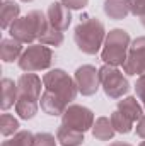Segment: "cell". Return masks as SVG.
<instances>
[{
  "label": "cell",
  "instance_id": "603a6c76",
  "mask_svg": "<svg viewBox=\"0 0 145 146\" xmlns=\"http://www.w3.org/2000/svg\"><path fill=\"white\" fill-rule=\"evenodd\" d=\"M19 121L14 117V115H10V114H2V117H0V133H2V136H5V138H9V136H14L17 131H19Z\"/></svg>",
  "mask_w": 145,
  "mask_h": 146
},
{
  "label": "cell",
  "instance_id": "277c9868",
  "mask_svg": "<svg viewBox=\"0 0 145 146\" xmlns=\"http://www.w3.org/2000/svg\"><path fill=\"white\" fill-rule=\"evenodd\" d=\"M43 85H44L46 90H50L55 95L62 97L68 104L72 100H75V97L79 94L75 78H72L62 68H55V70H50L48 73H44L43 75Z\"/></svg>",
  "mask_w": 145,
  "mask_h": 146
},
{
  "label": "cell",
  "instance_id": "9c48e42d",
  "mask_svg": "<svg viewBox=\"0 0 145 146\" xmlns=\"http://www.w3.org/2000/svg\"><path fill=\"white\" fill-rule=\"evenodd\" d=\"M75 83L79 88V94L84 97L94 95L101 88V80H99V70L92 65H82L75 70Z\"/></svg>",
  "mask_w": 145,
  "mask_h": 146
},
{
  "label": "cell",
  "instance_id": "4316f807",
  "mask_svg": "<svg viewBox=\"0 0 145 146\" xmlns=\"http://www.w3.org/2000/svg\"><path fill=\"white\" fill-rule=\"evenodd\" d=\"M135 92H137V97H138V100L142 102V106H144V109H145V75H140L137 78Z\"/></svg>",
  "mask_w": 145,
  "mask_h": 146
},
{
  "label": "cell",
  "instance_id": "2e32d148",
  "mask_svg": "<svg viewBox=\"0 0 145 146\" xmlns=\"http://www.w3.org/2000/svg\"><path fill=\"white\" fill-rule=\"evenodd\" d=\"M118 110L123 112L126 117H130L133 122L140 121L144 115V106L137 100V97H125L118 102Z\"/></svg>",
  "mask_w": 145,
  "mask_h": 146
},
{
  "label": "cell",
  "instance_id": "4fadbf2b",
  "mask_svg": "<svg viewBox=\"0 0 145 146\" xmlns=\"http://www.w3.org/2000/svg\"><path fill=\"white\" fill-rule=\"evenodd\" d=\"M104 14L114 21L125 19L128 14H132V0H106Z\"/></svg>",
  "mask_w": 145,
  "mask_h": 146
},
{
  "label": "cell",
  "instance_id": "cb8c5ba5",
  "mask_svg": "<svg viewBox=\"0 0 145 146\" xmlns=\"http://www.w3.org/2000/svg\"><path fill=\"white\" fill-rule=\"evenodd\" d=\"M2 146H34V134L31 131H17L14 138L5 139Z\"/></svg>",
  "mask_w": 145,
  "mask_h": 146
},
{
  "label": "cell",
  "instance_id": "7a4b0ae2",
  "mask_svg": "<svg viewBox=\"0 0 145 146\" xmlns=\"http://www.w3.org/2000/svg\"><path fill=\"white\" fill-rule=\"evenodd\" d=\"M50 22L46 14L41 10H31L28 15L19 17L9 29V34L12 39L22 42V44H34V41H39L41 34L48 29Z\"/></svg>",
  "mask_w": 145,
  "mask_h": 146
},
{
  "label": "cell",
  "instance_id": "30bf717a",
  "mask_svg": "<svg viewBox=\"0 0 145 146\" xmlns=\"http://www.w3.org/2000/svg\"><path fill=\"white\" fill-rule=\"evenodd\" d=\"M46 17H48V22L51 27L58 29V31H67L70 22H72V14H70V9L65 7L62 2H53L50 3L48 10H46Z\"/></svg>",
  "mask_w": 145,
  "mask_h": 146
},
{
  "label": "cell",
  "instance_id": "e0dca14e",
  "mask_svg": "<svg viewBox=\"0 0 145 146\" xmlns=\"http://www.w3.org/2000/svg\"><path fill=\"white\" fill-rule=\"evenodd\" d=\"M21 14V7L19 3H15L14 0H3L2 3V10H0V26L2 29H10V26L19 19Z\"/></svg>",
  "mask_w": 145,
  "mask_h": 146
},
{
  "label": "cell",
  "instance_id": "484cf974",
  "mask_svg": "<svg viewBox=\"0 0 145 146\" xmlns=\"http://www.w3.org/2000/svg\"><path fill=\"white\" fill-rule=\"evenodd\" d=\"M132 14L138 17L140 24L145 27V0H132Z\"/></svg>",
  "mask_w": 145,
  "mask_h": 146
},
{
  "label": "cell",
  "instance_id": "6da1fadb",
  "mask_svg": "<svg viewBox=\"0 0 145 146\" xmlns=\"http://www.w3.org/2000/svg\"><path fill=\"white\" fill-rule=\"evenodd\" d=\"M106 27L104 24L92 15H84L79 26L73 31V39L77 48L85 54H97L106 41Z\"/></svg>",
  "mask_w": 145,
  "mask_h": 146
},
{
  "label": "cell",
  "instance_id": "4dcf8cb0",
  "mask_svg": "<svg viewBox=\"0 0 145 146\" xmlns=\"http://www.w3.org/2000/svg\"><path fill=\"white\" fill-rule=\"evenodd\" d=\"M138 146H145V141H142V143H140V145H138Z\"/></svg>",
  "mask_w": 145,
  "mask_h": 146
},
{
  "label": "cell",
  "instance_id": "f1b7e54d",
  "mask_svg": "<svg viewBox=\"0 0 145 146\" xmlns=\"http://www.w3.org/2000/svg\"><path fill=\"white\" fill-rule=\"evenodd\" d=\"M137 136L138 138H142V139H145V114L142 115V119L137 122Z\"/></svg>",
  "mask_w": 145,
  "mask_h": 146
},
{
  "label": "cell",
  "instance_id": "8992f818",
  "mask_svg": "<svg viewBox=\"0 0 145 146\" xmlns=\"http://www.w3.org/2000/svg\"><path fill=\"white\" fill-rule=\"evenodd\" d=\"M99 80H101V88L109 99H121L130 90L126 76L123 75V72L118 70V66L103 65L99 68Z\"/></svg>",
  "mask_w": 145,
  "mask_h": 146
},
{
  "label": "cell",
  "instance_id": "d6986e66",
  "mask_svg": "<svg viewBox=\"0 0 145 146\" xmlns=\"http://www.w3.org/2000/svg\"><path fill=\"white\" fill-rule=\"evenodd\" d=\"M14 107H15V112H17V115H19L21 119L29 121V119H33V117L38 114V109H39V100L19 95V99H17V102H15V106H14Z\"/></svg>",
  "mask_w": 145,
  "mask_h": 146
},
{
  "label": "cell",
  "instance_id": "7c38bea8",
  "mask_svg": "<svg viewBox=\"0 0 145 146\" xmlns=\"http://www.w3.org/2000/svg\"><path fill=\"white\" fill-rule=\"evenodd\" d=\"M39 107H41V110L44 114L58 117V115H63V112L68 107V102H65L62 97L55 95L50 90H44L41 94V99H39Z\"/></svg>",
  "mask_w": 145,
  "mask_h": 146
},
{
  "label": "cell",
  "instance_id": "44dd1931",
  "mask_svg": "<svg viewBox=\"0 0 145 146\" xmlns=\"http://www.w3.org/2000/svg\"><path fill=\"white\" fill-rule=\"evenodd\" d=\"M109 119H111L113 127H114L116 133H119V134H128V133H132V129H133V121H132L130 117H126L123 112H119V110L116 109L111 114Z\"/></svg>",
  "mask_w": 145,
  "mask_h": 146
},
{
  "label": "cell",
  "instance_id": "5bb4252c",
  "mask_svg": "<svg viewBox=\"0 0 145 146\" xmlns=\"http://www.w3.org/2000/svg\"><path fill=\"white\" fill-rule=\"evenodd\" d=\"M24 53L22 49V42L15 41V39H2L0 42V58L3 63H14L19 61L21 54Z\"/></svg>",
  "mask_w": 145,
  "mask_h": 146
},
{
  "label": "cell",
  "instance_id": "ac0fdd59",
  "mask_svg": "<svg viewBox=\"0 0 145 146\" xmlns=\"http://www.w3.org/2000/svg\"><path fill=\"white\" fill-rule=\"evenodd\" d=\"M56 139L60 141L62 146H80L84 143V133L62 124L56 129Z\"/></svg>",
  "mask_w": 145,
  "mask_h": 146
},
{
  "label": "cell",
  "instance_id": "5b68a950",
  "mask_svg": "<svg viewBox=\"0 0 145 146\" xmlns=\"http://www.w3.org/2000/svg\"><path fill=\"white\" fill-rule=\"evenodd\" d=\"M51 63H53V51H51V48H48L41 42L29 44L17 61L19 68L26 73L48 70L51 66Z\"/></svg>",
  "mask_w": 145,
  "mask_h": 146
},
{
  "label": "cell",
  "instance_id": "52a82bcc",
  "mask_svg": "<svg viewBox=\"0 0 145 146\" xmlns=\"http://www.w3.org/2000/svg\"><path fill=\"white\" fill-rule=\"evenodd\" d=\"M96 119H94V112L84 106H79V104H72L68 106L67 110L63 112L62 115V124L77 129L80 133H85L89 129H92Z\"/></svg>",
  "mask_w": 145,
  "mask_h": 146
},
{
  "label": "cell",
  "instance_id": "1f68e13d",
  "mask_svg": "<svg viewBox=\"0 0 145 146\" xmlns=\"http://www.w3.org/2000/svg\"><path fill=\"white\" fill-rule=\"evenodd\" d=\"M21 2H33V0H21Z\"/></svg>",
  "mask_w": 145,
  "mask_h": 146
},
{
  "label": "cell",
  "instance_id": "8fae6325",
  "mask_svg": "<svg viewBox=\"0 0 145 146\" xmlns=\"http://www.w3.org/2000/svg\"><path fill=\"white\" fill-rule=\"evenodd\" d=\"M41 87H44V85L36 73H22L17 80L19 95H22V97L39 100L41 99Z\"/></svg>",
  "mask_w": 145,
  "mask_h": 146
},
{
  "label": "cell",
  "instance_id": "7402d4cb",
  "mask_svg": "<svg viewBox=\"0 0 145 146\" xmlns=\"http://www.w3.org/2000/svg\"><path fill=\"white\" fill-rule=\"evenodd\" d=\"M63 39H65V37H63V33H62V31H58V29L48 26V29L41 34V37H39V42L44 44V46H55V48H58V46L63 44Z\"/></svg>",
  "mask_w": 145,
  "mask_h": 146
},
{
  "label": "cell",
  "instance_id": "ffe728a7",
  "mask_svg": "<svg viewBox=\"0 0 145 146\" xmlns=\"http://www.w3.org/2000/svg\"><path fill=\"white\" fill-rule=\"evenodd\" d=\"M91 131H92V136L96 139H99V141H109V139H113L114 133H116L114 127H113L111 119H108V117H97Z\"/></svg>",
  "mask_w": 145,
  "mask_h": 146
},
{
  "label": "cell",
  "instance_id": "3957f363",
  "mask_svg": "<svg viewBox=\"0 0 145 146\" xmlns=\"http://www.w3.org/2000/svg\"><path fill=\"white\" fill-rule=\"evenodd\" d=\"M130 44H132V39L125 29H119V27L111 29L106 36L104 46L101 49V60L104 61V65L123 66L128 56Z\"/></svg>",
  "mask_w": 145,
  "mask_h": 146
},
{
  "label": "cell",
  "instance_id": "d4e9b609",
  "mask_svg": "<svg viewBox=\"0 0 145 146\" xmlns=\"http://www.w3.org/2000/svg\"><path fill=\"white\" fill-rule=\"evenodd\" d=\"M56 141L53 134L50 133H38L34 134V146H56Z\"/></svg>",
  "mask_w": 145,
  "mask_h": 146
},
{
  "label": "cell",
  "instance_id": "83f0119b",
  "mask_svg": "<svg viewBox=\"0 0 145 146\" xmlns=\"http://www.w3.org/2000/svg\"><path fill=\"white\" fill-rule=\"evenodd\" d=\"M65 7H68L70 10H82L87 3H89V0H60Z\"/></svg>",
  "mask_w": 145,
  "mask_h": 146
},
{
  "label": "cell",
  "instance_id": "ba28073f",
  "mask_svg": "<svg viewBox=\"0 0 145 146\" xmlns=\"http://www.w3.org/2000/svg\"><path fill=\"white\" fill-rule=\"evenodd\" d=\"M123 72L130 76L145 75V36L137 37L130 44L126 61L123 63Z\"/></svg>",
  "mask_w": 145,
  "mask_h": 146
},
{
  "label": "cell",
  "instance_id": "f546056e",
  "mask_svg": "<svg viewBox=\"0 0 145 146\" xmlns=\"http://www.w3.org/2000/svg\"><path fill=\"white\" fill-rule=\"evenodd\" d=\"M109 146H132L130 143H123V141H114V143H111Z\"/></svg>",
  "mask_w": 145,
  "mask_h": 146
},
{
  "label": "cell",
  "instance_id": "9a60e30c",
  "mask_svg": "<svg viewBox=\"0 0 145 146\" xmlns=\"http://www.w3.org/2000/svg\"><path fill=\"white\" fill-rule=\"evenodd\" d=\"M19 99V88H17V82L10 80V78H3L2 80V110H9L10 107L15 106Z\"/></svg>",
  "mask_w": 145,
  "mask_h": 146
}]
</instances>
